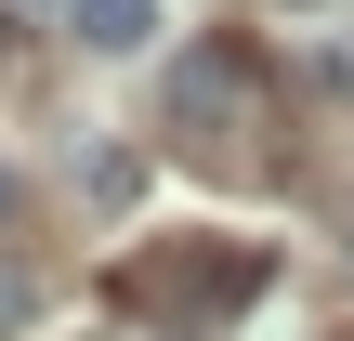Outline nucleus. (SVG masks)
<instances>
[{
    "mask_svg": "<svg viewBox=\"0 0 354 341\" xmlns=\"http://www.w3.org/2000/svg\"><path fill=\"white\" fill-rule=\"evenodd\" d=\"M0 223H13V171H0Z\"/></svg>",
    "mask_w": 354,
    "mask_h": 341,
    "instance_id": "5",
    "label": "nucleus"
},
{
    "mask_svg": "<svg viewBox=\"0 0 354 341\" xmlns=\"http://www.w3.org/2000/svg\"><path fill=\"white\" fill-rule=\"evenodd\" d=\"M171 131H263V79L236 53H184L171 66Z\"/></svg>",
    "mask_w": 354,
    "mask_h": 341,
    "instance_id": "1",
    "label": "nucleus"
},
{
    "mask_svg": "<svg viewBox=\"0 0 354 341\" xmlns=\"http://www.w3.org/2000/svg\"><path fill=\"white\" fill-rule=\"evenodd\" d=\"M13 315H26V289H13V276H0V329H13Z\"/></svg>",
    "mask_w": 354,
    "mask_h": 341,
    "instance_id": "4",
    "label": "nucleus"
},
{
    "mask_svg": "<svg viewBox=\"0 0 354 341\" xmlns=\"http://www.w3.org/2000/svg\"><path fill=\"white\" fill-rule=\"evenodd\" d=\"M145 26H158V0H66L79 53H145Z\"/></svg>",
    "mask_w": 354,
    "mask_h": 341,
    "instance_id": "2",
    "label": "nucleus"
},
{
    "mask_svg": "<svg viewBox=\"0 0 354 341\" xmlns=\"http://www.w3.org/2000/svg\"><path fill=\"white\" fill-rule=\"evenodd\" d=\"M79 184H92V210H131V197H145V158H118V145H105Z\"/></svg>",
    "mask_w": 354,
    "mask_h": 341,
    "instance_id": "3",
    "label": "nucleus"
}]
</instances>
